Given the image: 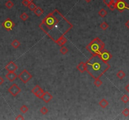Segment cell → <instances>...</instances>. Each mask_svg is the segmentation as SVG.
<instances>
[{"label": "cell", "mask_w": 129, "mask_h": 120, "mask_svg": "<svg viewBox=\"0 0 129 120\" xmlns=\"http://www.w3.org/2000/svg\"><path fill=\"white\" fill-rule=\"evenodd\" d=\"M73 25L57 9L43 18L38 27L54 42L64 36L71 30Z\"/></svg>", "instance_id": "1"}, {"label": "cell", "mask_w": 129, "mask_h": 120, "mask_svg": "<svg viewBox=\"0 0 129 120\" xmlns=\"http://www.w3.org/2000/svg\"><path fill=\"white\" fill-rule=\"evenodd\" d=\"M86 71L94 78H99L110 69V65L103 61L99 54H94L86 63Z\"/></svg>", "instance_id": "2"}, {"label": "cell", "mask_w": 129, "mask_h": 120, "mask_svg": "<svg viewBox=\"0 0 129 120\" xmlns=\"http://www.w3.org/2000/svg\"><path fill=\"white\" fill-rule=\"evenodd\" d=\"M104 43L97 37L86 46V49L90 52L92 55L99 54L104 49Z\"/></svg>", "instance_id": "3"}, {"label": "cell", "mask_w": 129, "mask_h": 120, "mask_svg": "<svg viewBox=\"0 0 129 120\" xmlns=\"http://www.w3.org/2000/svg\"><path fill=\"white\" fill-rule=\"evenodd\" d=\"M18 78L22 81L23 83L26 84L32 78V75L27 71V69H24L18 76Z\"/></svg>", "instance_id": "4"}, {"label": "cell", "mask_w": 129, "mask_h": 120, "mask_svg": "<svg viewBox=\"0 0 129 120\" xmlns=\"http://www.w3.org/2000/svg\"><path fill=\"white\" fill-rule=\"evenodd\" d=\"M8 91L13 96L15 97L22 91V89L16 83H14L10 86V88L8 89Z\"/></svg>", "instance_id": "5"}, {"label": "cell", "mask_w": 129, "mask_h": 120, "mask_svg": "<svg viewBox=\"0 0 129 120\" xmlns=\"http://www.w3.org/2000/svg\"><path fill=\"white\" fill-rule=\"evenodd\" d=\"M2 26L7 31H12L13 27L15 26V23L13 22V21L10 18H7L6 20H5L3 22Z\"/></svg>", "instance_id": "6"}, {"label": "cell", "mask_w": 129, "mask_h": 120, "mask_svg": "<svg viewBox=\"0 0 129 120\" xmlns=\"http://www.w3.org/2000/svg\"><path fill=\"white\" fill-rule=\"evenodd\" d=\"M116 9L120 13H122L124 10L128 9V5L126 3L124 0H118L116 4Z\"/></svg>", "instance_id": "7"}, {"label": "cell", "mask_w": 129, "mask_h": 120, "mask_svg": "<svg viewBox=\"0 0 129 120\" xmlns=\"http://www.w3.org/2000/svg\"><path fill=\"white\" fill-rule=\"evenodd\" d=\"M99 56H100V58H101L103 61H106V62H108L110 59H111V58H112V55H111V53L108 52L107 50H105V49L103 50L101 53H99Z\"/></svg>", "instance_id": "8"}, {"label": "cell", "mask_w": 129, "mask_h": 120, "mask_svg": "<svg viewBox=\"0 0 129 120\" xmlns=\"http://www.w3.org/2000/svg\"><path fill=\"white\" fill-rule=\"evenodd\" d=\"M5 69L8 72H15L18 69V66L13 61H11L5 66Z\"/></svg>", "instance_id": "9"}, {"label": "cell", "mask_w": 129, "mask_h": 120, "mask_svg": "<svg viewBox=\"0 0 129 120\" xmlns=\"http://www.w3.org/2000/svg\"><path fill=\"white\" fill-rule=\"evenodd\" d=\"M53 98V96L48 91H45L44 94H43V97L42 98V100L44 101L45 103H48L50 101L52 100V99Z\"/></svg>", "instance_id": "10"}, {"label": "cell", "mask_w": 129, "mask_h": 120, "mask_svg": "<svg viewBox=\"0 0 129 120\" xmlns=\"http://www.w3.org/2000/svg\"><path fill=\"white\" fill-rule=\"evenodd\" d=\"M5 76H6L7 79L10 81V82H13V81L17 79V78L18 77L17 74H16L15 72H8L6 74Z\"/></svg>", "instance_id": "11"}, {"label": "cell", "mask_w": 129, "mask_h": 120, "mask_svg": "<svg viewBox=\"0 0 129 120\" xmlns=\"http://www.w3.org/2000/svg\"><path fill=\"white\" fill-rule=\"evenodd\" d=\"M76 68H77V69H78V71H80V73H84L85 71H86V63L83 62V61H81V62H80V63L78 64V65L77 66Z\"/></svg>", "instance_id": "12"}, {"label": "cell", "mask_w": 129, "mask_h": 120, "mask_svg": "<svg viewBox=\"0 0 129 120\" xmlns=\"http://www.w3.org/2000/svg\"><path fill=\"white\" fill-rule=\"evenodd\" d=\"M67 41H68L67 38H65L64 36H63L62 38H59V39L55 42V43L57 44L59 46H62L64 45V44H66V43H67Z\"/></svg>", "instance_id": "13"}, {"label": "cell", "mask_w": 129, "mask_h": 120, "mask_svg": "<svg viewBox=\"0 0 129 120\" xmlns=\"http://www.w3.org/2000/svg\"><path fill=\"white\" fill-rule=\"evenodd\" d=\"M109 103L108 102V101L105 99H102L99 102V105L102 108H106V107L108 106Z\"/></svg>", "instance_id": "14"}, {"label": "cell", "mask_w": 129, "mask_h": 120, "mask_svg": "<svg viewBox=\"0 0 129 120\" xmlns=\"http://www.w3.org/2000/svg\"><path fill=\"white\" fill-rule=\"evenodd\" d=\"M33 12L35 13V14L37 15V16L39 17V16H40L41 15H43V10H42L40 7L37 6L36 9L33 11Z\"/></svg>", "instance_id": "15"}, {"label": "cell", "mask_w": 129, "mask_h": 120, "mask_svg": "<svg viewBox=\"0 0 129 120\" xmlns=\"http://www.w3.org/2000/svg\"><path fill=\"white\" fill-rule=\"evenodd\" d=\"M107 11H106V10H104V8H101V10L98 11V15H99L101 18H104V17H105L106 15H107Z\"/></svg>", "instance_id": "16"}, {"label": "cell", "mask_w": 129, "mask_h": 120, "mask_svg": "<svg viewBox=\"0 0 129 120\" xmlns=\"http://www.w3.org/2000/svg\"><path fill=\"white\" fill-rule=\"evenodd\" d=\"M11 45H12V47L13 48L17 49V48L20 47V43L19 42V41H18L17 40H14L13 41H12V43H11Z\"/></svg>", "instance_id": "17"}, {"label": "cell", "mask_w": 129, "mask_h": 120, "mask_svg": "<svg viewBox=\"0 0 129 120\" xmlns=\"http://www.w3.org/2000/svg\"><path fill=\"white\" fill-rule=\"evenodd\" d=\"M117 76L120 79H122L123 78H125V73L122 70H120V71H118V73H117Z\"/></svg>", "instance_id": "18"}, {"label": "cell", "mask_w": 129, "mask_h": 120, "mask_svg": "<svg viewBox=\"0 0 129 120\" xmlns=\"http://www.w3.org/2000/svg\"><path fill=\"white\" fill-rule=\"evenodd\" d=\"M103 82L99 78H96L94 79V84L96 86V87H99L100 86L102 85Z\"/></svg>", "instance_id": "19"}, {"label": "cell", "mask_w": 129, "mask_h": 120, "mask_svg": "<svg viewBox=\"0 0 129 120\" xmlns=\"http://www.w3.org/2000/svg\"><path fill=\"white\" fill-rule=\"evenodd\" d=\"M60 52H61V53L62 54H63V55H64V54H67V53H68V51H69V50H68V48H67L66 46H61V48L60 49Z\"/></svg>", "instance_id": "20"}, {"label": "cell", "mask_w": 129, "mask_h": 120, "mask_svg": "<svg viewBox=\"0 0 129 120\" xmlns=\"http://www.w3.org/2000/svg\"><path fill=\"white\" fill-rule=\"evenodd\" d=\"M14 6V3L13 2L11 1V0H8V1H7L6 2V3H5V6L8 9H11Z\"/></svg>", "instance_id": "21"}, {"label": "cell", "mask_w": 129, "mask_h": 120, "mask_svg": "<svg viewBox=\"0 0 129 120\" xmlns=\"http://www.w3.org/2000/svg\"><path fill=\"white\" fill-rule=\"evenodd\" d=\"M27 7H28V9H29L30 11H33L36 9L37 6H36V5L33 3V2H31V3H29V5H28V6Z\"/></svg>", "instance_id": "22"}, {"label": "cell", "mask_w": 129, "mask_h": 120, "mask_svg": "<svg viewBox=\"0 0 129 120\" xmlns=\"http://www.w3.org/2000/svg\"><path fill=\"white\" fill-rule=\"evenodd\" d=\"M20 18L21 20H23V21H27V20H28L29 16H28V15L27 13H23L21 14V15L20 16Z\"/></svg>", "instance_id": "23"}, {"label": "cell", "mask_w": 129, "mask_h": 120, "mask_svg": "<svg viewBox=\"0 0 129 120\" xmlns=\"http://www.w3.org/2000/svg\"><path fill=\"white\" fill-rule=\"evenodd\" d=\"M43 94H44V91H43L42 89H41L40 91H38V92L35 95L38 98L42 99V98L43 97Z\"/></svg>", "instance_id": "24"}, {"label": "cell", "mask_w": 129, "mask_h": 120, "mask_svg": "<svg viewBox=\"0 0 129 120\" xmlns=\"http://www.w3.org/2000/svg\"><path fill=\"white\" fill-rule=\"evenodd\" d=\"M42 88H40V86H39L38 85H36L35 87L33 88V89H31V93L33 94H35L37 93L38 92V91H40Z\"/></svg>", "instance_id": "25"}, {"label": "cell", "mask_w": 129, "mask_h": 120, "mask_svg": "<svg viewBox=\"0 0 129 120\" xmlns=\"http://www.w3.org/2000/svg\"><path fill=\"white\" fill-rule=\"evenodd\" d=\"M108 27H109V25L105 21H103V23H101V25H100V28L103 30H106Z\"/></svg>", "instance_id": "26"}, {"label": "cell", "mask_w": 129, "mask_h": 120, "mask_svg": "<svg viewBox=\"0 0 129 120\" xmlns=\"http://www.w3.org/2000/svg\"><path fill=\"white\" fill-rule=\"evenodd\" d=\"M20 111L22 112V113L25 114L28 111V108L26 105H23L20 108Z\"/></svg>", "instance_id": "27"}, {"label": "cell", "mask_w": 129, "mask_h": 120, "mask_svg": "<svg viewBox=\"0 0 129 120\" xmlns=\"http://www.w3.org/2000/svg\"><path fill=\"white\" fill-rule=\"evenodd\" d=\"M121 100L122 101V102L124 103H127L129 101V97L127 94H124L122 97L121 98Z\"/></svg>", "instance_id": "28"}, {"label": "cell", "mask_w": 129, "mask_h": 120, "mask_svg": "<svg viewBox=\"0 0 129 120\" xmlns=\"http://www.w3.org/2000/svg\"><path fill=\"white\" fill-rule=\"evenodd\" d=\"M40 111V113L43 115H46V114L48 113L49 110L45 106H43L41 108Z\"/></svg>", "instance_id": "29"}, {"label": "cell", "mask_w": 129, "mask_h": 120, "mask_svg": "<svg viewBox=\"0 0 129 120\" xmlns=\"http://www.w3.org/2000/svg\"><path fill=\"white\" fill-rule=\"evenodd\" d=\"M122 114L125 116L127 117L129 116V108H125L122 112Z\"/></svg>", "instance_id": "30"}, {"label": "cell", "mask_w": 129, "mask_h": 120, "mask_svg": "<svg viewBox=\"0 0 129 120\" xmlns=\"http://www.w3.org/2000/svg\"><path fill=\"white\" fill-rule=\"evenodd\" d=\"M108 8L111 10V11H113V10H115L116 9V5L113 4V3H111L108 6Z\"/></svg>", "instance_id": "31"}, {"label": "cell", "mask_w": 129, "mask_h": 120, "mask_svg": "<svg viewBox=\"0 0 129 120\" xmlns=\"http://www.w3.org/2000/svg\"><path fill=\"white\" fill-rule=\"evenodd\" d=\"M29 3H30V2L28 1H27V0H23L22 2V4L23 6H26L27 7L28 6V5H29Z\"/></svg>", "instance_id": "32"}, {"label": "cell", "mask_w": 129, "mask_h": 120, "mask_svg": "<svg viewBox=\"0 0 129 120\" xmlns=\"http://www.w3.org/2000/svg\"><path fill=\"white\" fill-rule=\"evenodd\" d=\"M24 119H25L24 117L22 115H18L15 118V120H24Z\"/></svg>", "instance_id": "33"}, {"label": "cell", "mask_w": 129, "mask_h": 120, "mask_svg": "<svg viewBox=\"0 0 129 120\" xmlns=\"http://www.w3.org/2000/svg\"><path fill=\"white\" fill-rule=\"evenodd\" d=\"M111 1H112V0H103V3H104L107 6L110 5V4L111 3Z\"/></svg>", "instance_id": "34"}, {"label": "cell", "mask_w": 129, "mask_h": 120, "mask_svg": "<svg viewBox=\"0 0 129 120\" xmlns=\"http://www.w3.org/2000/svg\"><path fill=\"white\" fill-rule=\"evenodd\" d=\"M4 82H5V80H4V79L1 77V76H0V85H1V84H3Z\"/></svg>", "instance_id": "35"}, {"label": "cell", "mask_w": 129, "mask_h": 120, "mask_svg": "<svg viewBox=\"0 0 129 120\" xmlns=\"http://www.w3.org/2000/svg\"><path fill=\"white\" fill-rule=\"evenodd\" d=\"M125 90L129 93V84H128L125 87Z\"/></svg>", "instance_id": "36"}, {"label": "cell", "mask_w": 129, "mask_h": 120, "mask_svg": "<svg viewBox=\"0 0 129 120\" xmlns=\"http://www.w3.org/2000/svg\"><path fill=\"white\" fill-rule=\"evenodd\" d=\"M125 25L126 27H127V28L128 29H129V20H128L126 22L125 24Z\"/></svg>", "instance_id": "37"}, {"label": "cell", "mask_w": 129, "mask_h": 120, "mask_svg": "<svg viewBox=\"0 0 129 120\" xmlns=\"http://www.w3.org/2000/svg\"><path fill=\"white\" fill-rule=\"evenodd\" d=\"M117 1H118V0H112L111 3H113V4L116 5V4H117Z\"/></svg>", "instance_id": "38"}, {"label": "cell", "mask_w": 129, "mask_h": 120, "mask_svg": "<svg viewBox=\"0 0 129 120\" xmlns=\"http://www.w3.org/2000/svg\"><path fill=\"white\" fill-rule=\"evenodd\" d=\"M85 1H86L87 2V3H89V2L91 1L92 0H85Z\"/></svg>", "instance_id": "39"}, {"label": "cell", "mask_w": 129, "mask_h": 120, "mask_svg": "<svg viewBox=\"0 0 129 120\" xmlns=\"http://www.w3.org/2000/svg\"><path fill=\"white\" fill-rule=\"evenodd\" d=\"M27 1H28L30 2V3H31V2L33 1V0H27Z\"/></svg>", "instance_id": "40"}, {"label": "cell", "mask_w": 129, "mask_h": 120, "mask_svg": "<svg viewBox=\"0 0 129 120\" xmlns=\"http://www.w3.org/2000/svg\"><path fill=\"white\" fill-rule=\"evenodd\" d=\"M128 10H129V5H128Z\"/></svg>", "instance_id": "41"}]
</instances>
